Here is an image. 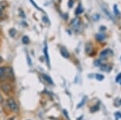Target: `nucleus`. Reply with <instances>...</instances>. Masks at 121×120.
Returning a JSON list of instances; mask_svg holds the SVG:
<instances>
[{
	"label": "nucleus",
	"instance_id": "f257e3e1",
	"mask_svg": "<svg viewBox=\"0 0 121 120\" xmlns=\"http://www.w3.org/2000/svg\"><path fill=\"white\" fill-rule=\"evenodd\" d=\"M7 105H8L10 110H11L12 112L14 113H18L19 112V106L18 104L16 103L15 100L14 98H9L7 100Z\"/></svg>",
	"mask_w": 121,
	"mask_h": 120
},
{
	"label": "nucleus",
	"instance_id": "f03ea898",
	"mask_svg": "<svg viewBox=\"0 0 121 120\" xmlns=\"http://www.w3.org/2000/svg\"><path fill=\"white\" fill-rule=\"evenodd\" d=\"M1 89L3 91V93H5V94H9L10 92L11 91V90H12V87L10 84L8 83H5V84H3V86H1Z\"/></svg>",
	"mask_w": 121,
	"mask_h": 120
},
{
	"label": "nucleus",
	"instance_id": "7ed1b4c3",
	"mask_svg": "<svg viewBox=\"0 0 121 120\" xmlns=\"http://www.w3.org/2000/svg\"><path fill=\"white\" fill-rule=\"evenodd\" d=\"M80 26V19L78 18H75L71 21V27L74 30H78Z\"/></svg>",
	"mask_w": 121,
	"mask_h": 120
},
{
	"label": "nucleus",
	"instance_id": "20e7f679",
	"mask_svg": "<svg viewBox=\"0 0 121 120\" xmlns=\"http://www.w3.org/2000/svg\"><path fill=\"white\" fill-rule=\"evenodd\" d=\"M111 54H112V52L111 51V50H109V49H107V50H105V51H103V52L101 53L100 57H101V58H105V57H109Z\"/></svg>",
	"mask_w": 121,
	"mask_h": 120
},
{
	"label": "nucleus",
	"instance_id": "39448f33",
	"mask_svg": "<svg viewBox=\"0 0 121 120\" xmlns=\"http://www.w3.org/2000/svg\"><path fill=\"white\" fill-rule=\"evenodd\" d=\"M60 52L61 56H63L64 57H65V58H69V53H68V51L65 49V48H60Z\"/></svg>",
	"mask_w": 121,
	"mask_h": 120
},
{
	"label": "nucleus",
	"instance_id": "423d86ee",
	"mask_svg": "<svg viewBox=\"0 0 121 120\" xmlns=\"http://www.w3.org/2000/svg\"><path fill=\"white\" fill-rule=\"evenodd\" d=\"M7 77H8L11 81H12V82L15 80V75L13 74V71L11 68L8 69V75H7Z\"/></svg>",
	"mask_w": 121,
	"mask_h": 120
},
{
	"label": "nucleus",
	"instance_id": "0eeeda50",
	"mask_svg": "<svg viewBox=\"0 0 121 120\" xmlns=\"http://www.w3.org/2000/svg\"><path fill=\"white\" fill-rule=\"evenodd\" d=\"M42 77H43V78L44 79L45 81H47V82L48 83H49V84H52V79H51V77H50L48 75H46V74H42Z\"/></svg>",
	"mask_w": 121,
	"mask_h": 120
},
{
	"label": "nucleus",
	"instance_id": "6e6552de",
	"mask_svg": "<svg viewBox=\"0 0 121 120\" xmlns=\"http://www.w3.org/2000/svg\"><path fill=\"white\" fill-rule=\"evenodd\" d=\"M7 7V2H6V1H2V2H0V11H3V10H4Z\"/></svg>",
	"mask_w": 121,
	"mask_h": 120
},
{
	"label": "nucleus",
	"instance_id": "1a4fd4ad",
	"mask_svg": "<svg viewBox=\"0 0 121 120\" xmlns=\"http://www.w3.org/2000/svg\"><path fill=\"white\" fill-rule=\"evenodd\" d=\"M44 55H45V58H46V61H47V63L49 65V57H48V47L45 45V48H44Z\"/></svg>",
	"mask_w": 121,
	"mask_h": 120
},
{
	"label": "nucleus",
	"instance_id": "9d476101",
	"mask_svg": "<svg viewBox=\"0 0 121 120\" xmlns=\"http://www.w3.org/2000/svg\"><path fill=\"white\" fill-rule=\"evenodd\" d=\"M16 33H17L16 30L14 29V28H11V29H10V30H9V34H10V36H11V37H15Z\"/></svg>",
	"mask_w": 121,
	"mask_h": 120
},
{
	"label": "nucleus",
	"instance_id": "9b49d317",
	"mask_svg": "<svg viewBox=\"0 0 121 120\" xmlns=\"http://www.w3.org/2000/svg\"><path fill=\"white\" fill-rule=\"evenodd\" d=\"M5 72H6V68L0 67V77H3L5 74Z\"/></svg>",
	"mask_w": 121,
	"mask_h": 120
},
{
	"label": "nucleus",
	"instance_id": "f8f14e48",
	"mask_svg": "<svg viewBox=\"0 0 121 120\" xmlns=\"http://www.w3.org/2000/svg\"><path fill=\"white\" fill-rule=\"evenodd\" d=\"M22 42L24 44H27L29 43V39L28 36H23V37L22 38Z\"/></svg>",
	"mask_w": 121,
	"mask_h": 120
},
{
	"label": "nucleus",
	"instance_id": "ddd939ff",
	"mask_svg": "<svg viewBox=\"0 0 121 120\" xmlns=\"http://www.w3.org/2000/svg\"><path fill=\"white\" fill-rule=\"evenodd\" d=\"M97 40H103V39H104V36H103V35H97Z\"/></svg>",
	"mask_w": 121,
	"mask_h": 120
},
{
	"label": "nucleus",
	"instance_id": "4468645a",
	"mask_svg": "<svg viewBox=\"0 0 121 120\" xmlns=\"http://www.w3.org/2000/svg\"><path fill=\"white\" fill-rule=\"evenodd\" d=\"M30 1H31V2H32V5H33V6H35V7H36V8H37V9H39V10H40V11H42V9H40V7H38V6H37V5H36V3H35V2H34V1H33V0H30Z\"/></svg>",
	"mask_w": 121,
	"mask_h": 120
},
{
	"label": "nucleus",
	"instance_id": "2eb2a0df",
	"mask_svg": "<svg viewBox=\"0 0 121 120\" xmlns=\"http://www.w3.org/2000/svg\"><path fill=\"white\" fill-rule=\"evenodd\" d=\"M82 9L81 8V7H78V8L77 9V11H76V14L77 15H78V14H80V13H82Z\"/></svg>",
	"mask_w": 121,
	"mask_h": 120
},
{
	"label": "nucleus",
	"instance_id": "dca6fc26",
	"mask_svg": "<svg viewBox=\"0 0 121 120\" xmlns=\"http://www.w3.org/2000/svg\"><path fill=\"white\" fill-rule=\"evenodd\" d=\"M96 78L98 79V80H103V75H101V74H99V75H97V76H96Z\"/></svg>",
	"mask_w": 121,
	"mask_h": 120
},
{
	"label": "nucleus",
	"instance_id": "f3484780",
	"mask_svg": "<svg viewBox=\"0 0 121 120\" xmlns=\"http://www.w3.org/2000/svg\"><path fill=\"white\" fill-rule=\"evenodd\" d=\"M42 19H43V21H44V23H46V24H47V23H48V19H47V17H46V16H44V17H43Z\"/></svg>",
	"mask_w": 121,
	"mask_h": 120
},
{
	"label": "nucleus",
	"instance_id": "a211bd4d",
	"mask_svg": "<svg viewBox=\"0 0 121 120\" xmlns=\"http://www.w3.org/2000/svg\"><path fill=\"white\" fill-rule=\"evenodd\" d=\"M19 14H20V15H22L23 18H25V15H24V13H23V11H22V10H20V11H19Z\"/></svg>",
	"mask_w": 121,
	"mask_h": 120
},
{
	"label": "nucleus",
	"instance_id": "6ab92c4d",
	"mask_svg": "<svg viewBox=\"0 0 121 120\" xmlns=\"http://www.w3.org/2000/svg\"><path fill=\"white\" fill-rule=\"evenodd\" d=\"M3 96L0 94V104L3 103Z\"/></svg>",
	"mask_w": 121,
	"mask_h": 120
},
{
	"label": "nucleus",
	"instance_id": "aec40b11",
	"mask_svg": "<svg viewBox=\"0 0 121 120\" xmlns=\"http://www.w3.org/2000/svg\"><path fill=\"white\" fill-rule=\"evenodd\" d=\"M69 7H72V0H69Z\"/></svg>",
	"mask_w": 121,
	"mask_h": 120
},
{
	"label": "nucleus",
	"instance_id": "412c9836",
	"mask_svg": "<svg viewBox=\"0 0 121 120\" xmlns=\"http://www.w3.org/2000/svg\"><path fill=\"white\" fill-rule=\"evenodd\" d=\"M3 58H2L1 57H0V64H1L2 62H3Z\"/></svg>",
	"mask_w": 121,
	"mask_h": 120
},
{
	"label": "nucleus",
	"instance_id": "4be33fe9",
	"mask_svg": "<svg viewBox=\"0 0 121 120\" xmlns=\"http://www.w3.org/2000/svg\"><path fill=\"white\" fill-rule=\"evenodd\" d=\"M9 120H14V118H11V119H10Z\"/></svg>",
	"mask_w": 121,
	"mask_h": 120
},
{
	"label": "nucleus",
	"instance_id": "5701e85b",
	"mask_svg": "<svg viewBox=\"0 0 121 120\" xmlns=\"http://www.w3.org/2000/svg\"><path fill=\"white\" fill-rule=\"evenodd\" d=\"M2 15V11H0V15Z\"/></svg>",
	"mask_w": 121,
	"mask_h": 120
}]
</instances>
